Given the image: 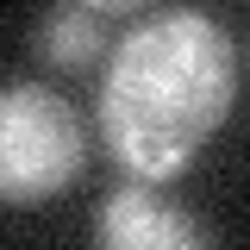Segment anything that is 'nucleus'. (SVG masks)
<instances>
[{"instance_id": "nucleus-1", "label": "nucleus", "mask_w": 250, "mask_h": 250, "mask_svg": "<svg viewBox=\"0 0 250 250\" xmlns=\"http://www.w3.org/2000/svg\"><path fill=\"white\" fill-rule=\"evenodd\" d=\"M238 100V44L200 6L131 25L100 75V138L138 182H175Z\"/></svg>"}, {"instance_id": "nucleus-2", "label": "nucleus", "mask_w": 250, "mask_h": 250, "mask_svg": "<svg viewBox=\"0 0 250 250\" xmlns=\"http://www.w3.org/2000/svg\"><path fill=\"white\" fill-rule=\"evenodd\" d=\"M88 169V138L75 106L44 82H13L0 94V194L6 207H38Z\"/></svg>"}, {"instance_id": "nucleus-3", "label": "nucleus", "mask_w": 250, "mask_h": 250, "mask_svg": "<svg viewBox=\"0 0 250 250\" xmlns=\"http://www.w3.org/2000/svg\"><path fill=\"white\" fill-rule=\"evenodd\" d=\"M94 238L106 250H200L207 244V225L194 213H182L175 200H163L156 182H131L113 188L94 213Z\"/></svg>"}, {"instance_id": "nucleus-4", "label": "nucleus", "mask_w": 250, "mask_h": 250, "mask_svg": "<svg viewBox=\"0 0 250 250\" xmlns=\"http://www.w3.org/2000/svg\"><path fill=\"white\" fill-rule=\"evenodd\" d=\"M106 13H94L88 0H57L44 19H38V57L50 69H88L106 50Z\"/></svg>"}, {"instance_id": "nucleus-5", "label": "nucleus", "mask_w": 250, "mask_h": 250, "mask_svg": "<svg viewBox=\"0 0 250 250\" xmlns=\"http://www.w3.org/2000/svg\"><path fill=\"white\" fill-rule=\"evenodd\" d=\"M94 13H131V6H144V0H88Z\"/></svg>"}]
</instances>
